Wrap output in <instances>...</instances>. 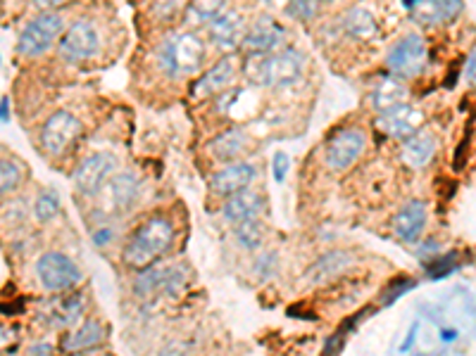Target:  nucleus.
I'll list each match as a JSON object with an SVG mask.
<instances>
[{"instance_id":"f257e3e1","label":"nucleus","mask_w":476,"mask_h":356,"mask_svg":"<svg viewBox=\"0 0 476 356\" xmlns=\"http://www.w3.org/2000/svg\"><path fill=\"white\" fill-rule=\"evenodd\" d=\"M176 226L167 214H150L129 233L122 249V261L134 271L148 268L172 252Z\"/></svg>"},{"instance_id":"f03ea898","label":"nucleus","mask_w":476,"mask_h":356,"mask_svg":"<svg viewBox=\"0 0 476 356\" xmlns=\"http://www.w3.org/2000/svg\"><path fill=\"white\" fill-rule=\"evenodd\" d=\"M305 55L296 48H281L271 55H248L243 77L260 89H286L303 79Z\"/></svg>"},{"instance_id":"7ed1b4c3","label":"nucleus","mask_w":476,"mask_h":356,"mask_svg":"<svg viewBox=\"0 0 476 356\" xmlns=\"http://www.w3.org/2000/svg\"><path fill=\"white\" fill-rule=\"evenodd\" d=\"M205 62V41L195 32H174L157 45V64L169 79H184L200 71Z\"/></svg>"},{"instance_id":"20e7f679","label":"nucleus","mask_w":476,"mask_h":356,"mask_svg":"<svg viewBox=\"0 0 476 356\" xmlns=\"http://www.w3.org/2000/svg\"><path fill=\"white\" fill-rule=\"evenodd\" d=\"M191 271L184 264H165L157 261L153 267L141 268L136 274L131 290L138 299H160V297H176L188 287Z\"/></svg>"},{"instance_id":"39448f33","label":"nucleus","mask_w":476,"mask_h":356,"mask_svg":"<svg viewBox=\"0 0 476 356\" xmlns=\"http://www.w3.org/2000/svg\"><path fill=\"white\" fill-rule=\"evenodd\" d=\"M65 32V17L58 13H39L22 26L17 36V52L22 58H41L58 43Z\"/></svg>"},{"instance_id":"423d86ee","label":"nucleus","mask_w":476,"mask_h":356,"mask_svg":"<svg viewBox=\"0 0 476 356\" xmlns=\"http://www.w3.org/2000/svg\"><path fill=\"white\" fill-rule=\"evenodd\" d=\"M36 278H39L43 290L62 295L74 290L84 280V274L70 255L52 249V252L41 255L39 261H36Z\"/></svg>"},{"instance_id":"0eeeda50","label":"nucleus","mask_w":476,"mask_h":356,"mask_svg":"<svg viewBox=\"0 0 476 356\" xmlns=\"http://www.w3.org/2000/svg\"><path fill=\"white\" fill-rule=\"evenodd\" d=\"M96 198L100 200V214L105 219L129 214L141 200V178L131 172H115Z\"/></svg>"},{"instance_id":"6e6552de","label":"nucleus","mask_w":476,"mask_h":356,"mask_svg":"<svg viewBox=\"0 0 476 356\" xmlns=\"http://www.w3.org/2000/svg\"><path fill=\"white\" fill-rule=\"evenodd\" d=\"M386 67L393 77L414 79L429 67V45L419 33H407L391 45L386 55Z\"/></svg>"},{"instance_id":"1a4fd4ad","label":"nucleus","mask_w":476,"mask_h":356,"mask_svg":"<svg viewBox=\"0 0 476 356\" xmlns=\"http://www.w3.org/2000/svg\"><path fill=\"white\" fill-rule=\"evenodd\" d=\"M100 51V33L98 26L89 20H77L62 32L58 41L60 58L70 64L89 62Z\"/></svg>"},{"instance_id":"9d476101","label":"nucleus","mask_w":476,"mask_h":356,"mask_svg":"<svg viewBox=\"0 0 476 356\" xmlns=\"http://www.w3.org/2000/svg\"><path fill=\"white\" fill-rule=\"evenodd\" d=\"M365 150H367V134L360 126H346L334 131V136L327 140L324 159L328 169L346 172L362 157Z\"/></svg>"},{"instance_id":"9b49d317","label":"nucleus","mask_w":476,"mask_h":356,"mask_svg":"<svg viewBox=\"0 0 476 356\" xmlns=\"http://www.w3.org/2000/svg\"><path fill=\"white\" fill-rule=\"evenodd\" d=\"M81 121L77 117L67 112V109H58V112H52L48 119L43 121V126H41V147H43V153H48L51 157H62V155L70 150L77 138L81 136Z\"/></svg>"},{"instance_id":"f8f14e48","label":"nucleus","mask_w":476,"mask_h":356,"mask_svg":"<svg viewBox=\"0 0 476 356\" xmlns=\"http://www.w3.org/2000/svg\"><path fill=\"white\" fill-rule=\"evenodd\" d=\"M286 39H289L286 29L274 17L262 14L251 26H245L241 48L248 55H271V52L281 51L283 45H286Z\"/></svg>"},{"instance_id":"ddd939ff","label":"nucleus","mask_w":476,"mask_h":356,"mask_svg":"<svg viewBox=\"0 0 476 356\" xmlns=\"http://www.w3.org/2000/svg\"><path fill=\"white\" fill-rule=\"evenodd\" d=\"M117 172V159L109 153H93L84 157L74 169V185L86 198H96L108 178Z\"/></svg>"},{"instance_id":"4468645a","label":"nucleus","mask_w":476,"mask_h":356,"mask_svg":"<svg viewBox=\"0 0 476 356\" xmlns=\"http://www.w3.org/2000/svg\"><path fill=\"white\" fill-rule=\"evenodd\" d=\"M260 176V169L251 162H229L210 176V191L217 198H229L233 192L251 188Z\"/></svg>"},{"instance_id":"2eb2a0df","label":"nucleus","mask_w":476,"mask_h":356,"mask_svg":"<svg viewBox=\"0 0 476 356\" xmlns=\"http://www.w3.org/2000/svg\"><path fill=\"white\" fill-rule=\"evenodd\" d=\"M426 221H429V204L424 200H410L393 217V233L405 245H417L424 238Z\"/></svg>"},{"instance_id":"dca6fc26","label":"nucleus","mask_w":476,"mask_h":356,"mask_svg":"<svg viewBox=\"0 0 476 356\" xmlns=\"http://www.w3.org/2000/svg\"><path fill=\"white\" fill-rule=\"evenodd\" d=\"M243 33L245 17L241 13H236V10H224V13L207 24V39H210V43L217 51L226 52V55H233V51L241 48Z\"/></svg>"},{"instance_id":"f3484780","label":"nucleus","mask_w":476,"mask_h":356,"mask_svg":"<svg viewBox=\"0 0 476 356\" xmlns=\"http://www.w3.org/2000/svg\"><path fill=\"white\" fill-rule=\"evenodd\" d=\"M376 124H379L381 131L386 136H391V138L405 140L424 126V112L419 108H414V105H410V102H403L398 108L381 112Z\"/></svg>"},{"instance_id":"a211bd4d","label":"nucleus","mask_w":476,"mask_h":356,"mask_svg":"<svg viewBox=\"0 0 476 356\" xmlns=\"http://www.w3.org/2000/svg\"><path fill=\"white\" fill-rule=\"evenodd\" d=\"M264 210H267V202H264L262 192L251 191L245 188L241 192H233L229 198H224V204H222V219L226 223H243L251 221V219H262Z\"/></svg>"},{"instance_id":"6ab92c4d","label":"nucleus","mask_w":476,"mask_h":356,"mask_svg":"<svg viewBox=\"0 0 476 356\" xmlns=\"http://www.w3.org/2000/svg\"><path fill=\"white\" fill-rule=\"evenodd\" d=\"M353 267L355 257L350 252H346V249H328L319 259L309 264V268L305 271V280L309 286H327V283L336 280Z\"/></svg>"},{"instance_id":"aec40b11","label":"nucleus","mask_w":476,"mask_h":356,"mask_svg":"<svg viewBox=\"0 0 476 356\" xmlns=\"http://www.w3.org/2000/svg\"><path fill=\"white\" fill-rule=\"evenodd\" d=\"M464 10V0H412V20L424 26H441L455 22Z\"/></svg>"},{"instance_id":"412c9836","label":"nucleus","mask_w":476,"mask_h":356,"mask_svg":"<svg viewBox=\"0 0 476 356\" xmlns=\"http://www.w3.org/2000/svg\"><path fill=\"white\" fill-rule=\"evenodd\" d=\"M238 74V60L236 55H224V58L214 62L210 70L198 79V83L194 86L195 98H210V96H222L229 86L233 83Z\"/></svg>"},{"instance_id":"4be33fe9","label":"nucleus","mask_w":476,"mask_h":356,"mask_svg":"<svg viewBox=\"0 0 476 356\" xmlns=\"http://www.w3.org/2000/svg\"><path fill=\"white\" fill-rule=\"evenodd\" d=\"M438 140L432 131L419 128L417 134H412L410 138L403 140L400 145V159L405 162L410 169H424L433 157H436Z\"/></svg>"},{"instance_id":"5701e85b","label":"nucleus","mask_w":476,"mask_h":356,"mask_svg":"<svg viewBox=\"0 0 476 356\" xmlns=\"http://www.w3.org/2000/svg\"><path fill=\"white\" fill-rule=\"evenodd\" d=\"M407 96H410V89L405 86V81L388 74V77H381L379 81L374 83L372 98H369V100H372V108L381 115V112H386V109L398 108V105L407 102Z\"/></svg>"},{"instance_id":"b1692460","label":"nucleus","mask_w":476,"mask_h":356,"mask_svg":"<svg viewBox=\"0 0 476 356\" xmlns=\"http://www.w3.org/2000/svg\"><path fill=\"white\" fill-rule=\"evenodd\" d=\"M343 32L357 41H369L379 36V22L367 5L350 7L341 20Z\"/></svg>"},{"instance_id":"393cba45","label":"nucleus","mask_w":476,"mask_h":356,"mask_svg":"<svg viewBox=\"0 0 476 356\" xmlns=\"http://www.w3.org/2000/svg\"><path fill=\"white\" fill-rule=\"evenodd\" d=\"M248 145H251V138L243 128H229L210 143V153L214 159L229 164V162H238V157H243Z\"/></svg>"},{"instance_id":"a878e982","label":"nucleus","mask_w":476,"mask_h":356,"mask_svg":"<svg viewBox=\"0 0 476 356\" xmlns=\"http://www.w3.org/2000/svg\"><path fill=\"white\" fill-rule=\"evenodd\" d=\"M84 309H86L84 295L70 293L65 295V297H60L52 302L51 312H48V323L55 325V328H71L79 318L84 316Z\"/></svg>"},{"instance_id":"bb28decb","label":"nucleus","mask_w":476,"mask_h":356,"mask_svg":"<svg viewBox=\"0 0 476 356\" xmlns=\"http://www.w3.org/2000/svg\"><path fill=\"white\" fill-rule=\"evenodd\" d=\"M105 335H108V333H105V325L100 323V321H96V318H89V321H84L79 328H74V331H70L62 337V350L86 351L90 350V347H98V344L103 342Z\"/></svg>"},{"instance_id":"cd10ccee","label":"nucleus","mask_w":476,"mask_h":356,"mask_svg":"<svg viewBox=\"0 0 476 356\" xmlns=\"http://www.w3.org/2000/svg\"><path fill=\"white\" fill-rule=\"evenodd\" d=\"M233 238L245 252H260L267 240V226L262 223V219H251V221L236 223L233 226Z\"/></svg>"},{"instance_id":"c85d7f7f","label":"nucleus","mask_w":476,"mask_h":356,"mask_svg":"<svg viewBox=\"0 0 476 356\" xmlns=\"http://www.w3.org/2000/svg\"><path fill=\"white\" fill-rule=\"evenodd\" d=\"M22 181H24V169H22L20 162L0 157V198L13 195L22 185Z\"/></svg>"},{"instance_id":"c756f323","label":"nucleus","mask_w":476,"mask_h":356,"mask_svg":"<svg viewBox=\"0 0 476 356\" xmlns=\"http://www.w3.org/2000/svg\"><path fill=\"white\" fill-rule=\"evenodd\" d=\"M60 214V195L55 191H41L33 200V217L39 223H51Z\"/></svg>"},{"instance_id":"7c9ffc66","label":"nucleus","mask_w":476,"mask_h":356,"mask_svg":"<svg viewBox=\"0 0 476 356\" xmlns=\"http://www.w3.org/2000/svg\"><path fill=\"white\" fill-rule=\"evenodd\" d=\"M224 10L226 0H191V3H188V13H191L194 22H207V24H210V22H213L214 17H219Z\"/></svg>"},{"instance_id":"2f4dec72","label":"nucleus","mask_w":476,"mask_h":356,"mask_svg":"<svg viewBox=\"0 0 476 356\" xmlns=\"http://www.w3.org/2000/svg\"><path fill=\"white\" fill-rule=\"evenodd\" d=\"M188 7V0H153L150 13L157 22H174Z\"/></svg>"},{"instance_id":"473e14b6","label":"nucleus","mask_w":476,"mask_h":356,"mask_svg":"<svg viewBox=\"0 0 476 356\" xmlns=\"http://www.w3.org/2000/svg\"><path fill=\"white\" fill-rule=\"evenodd\" d=\"M252 274L258 280H271L279 274V252H260L255 264H252Z\"/></svg>"},{"instance_id":"72a5a7b5","label":"nucleus","mask_w":476,"mask_h":356,"mask_svg":"<svg viewBox=\"0 0 476 356\" xmlns=\"http://www.w3.org/2000/svg\"><path fill=\"white\" fill-rule=\"evenodd\" d=\"M286 10L293 20L309 22L319 10V0H286Z\"/></svg>"},{"instance_id":"f704fd0d","label":"nucleus","mask_w":476,"mask_h":356,"mask_svg":"<svg viewBox=\"0 0 476 356\" xmlns=\"http://www.w3.org/2000/svg\"><path fill=\"white\" fill-rule=\"evenodd\" d=\"M455 255H441L426 267V271L432 274V278H443V276H451V271H455Z\"/></svg>"},{"instance_id":"c9c22d12","label":"nucleus","mask_w":476,"mask_h":356,"mask_svg":"<svg viewBox=\"0 0 476 356\" xmlns=\"http://www.w3.org/2000/svg\"><path fill=\"white\" fill-rule=\"evenodd\" d=\"M93 242H96L98 248H108V245H112L117 238V230L115 226H109L108 219H105L103 226H98V229H93Z\"/></svg>"},{"instance_id":"e433bc0d","label":"nucleus","mask_w":476,"mask_h":356,"mask_svg":"<svg viewBox=\"0 0 476 356\" xmlns=\"http://www.w3.org/2000/svg\"><path fill=\"white\" fill-rule=\"evenodd\" d=\"M289 169H290L289 155L277 153L274 157H271V173H274V181H277V183H283V181H286V176H289Z\"/></svg>"},{"instance_id":"4c0bfd02","label":"nucleus","mask_w":476,"mask_h":356,"mask_svg":"<svg viewBox=\"0 0 476 356\" xmlns=\"http://www.w3.org/2000/svg\"><path fill=\"white\" fill-rule=\"evenodd\" d=\"M17 342H20L17 331H14V328H3V325H0V354L14 351Z\"/></svg>"},{"instance_id":"58836bf2","label":"nucleus","mask_w":476,"mask_h":356,"mask_svg":"<svg viewBox=\"0 0 476 356\" xmlns=\"http://www.w3.org/2000/svg\"><path fill=\"white\" fill-rule=\"evenodd\" d=\"M67 0H33V5L39 7L41 13H55L58 7L65 5Z\"/></svg>"},{"instance_id":"ea45409f","label":"nucleus","mask_w":476,"mask_h":356,"mask_svg":"<svg viewBox=\"0 0 476 356\" xmlns=\"http://www.w3.org/2000/svg\"><path fill=\"white\" fill-rule=\"evenodd\" d=\"M474 64H476V51L471 48L470 58L464 62V79H467V83H474Z\"/></svg>"},{"instance_id":"a19ab883","label":"nucleus","mask_w":476,"mask_h":356,"mask_svg":"<svg viewBox=\"0 0 476 356\" xmlns=\"http://www.w3.org/2000/svg\"><path fill=\"white\" fill-rule=\"evenodd\" d=\"M417 328H419V323L412 325V331L407 333L405 342L400 344V351H410V347H412V344H414V337H417Z\"/></svg>"},{"instance_id":"79ce46f5","label":"nucleus","mask_w":476,"mask_h":356,"mask_svg":"<svg viewBox=\"0 0 476 356\" xmlns=\"http://www.w3.org/2000/svg\"><path fill=\"white\" fill-rule=\"evenodd\" d=\"M10 121V100H0V124Z\"/></svg>"},{"instance_id":"37998d69","label":"nucleus","mask_w":476,"mask_h":356,"mask_svg":"<svg viewBox=\"0 0 476 356\" xmlns=\"http://www.w3.org/2000/svg\"><path fill=\"white\" fill-rule=\"evenodd\" d=\"M441 340H443V342H455L457 340L455 328H445V331H441Z\"/></svg>"},{"instance_id":"c03bdc74","label":"nucleus","mask_w":476,"mask_h":356,"mask_svg":"<svg viewBox=\"0 0 476 356\" xmlns=\"http://www.w3.org/2000/svg\"><path fill=\"white\" fill-rule=\"evenodd\" d=\"M319 3H327V5H334V3H341V0H319Z\"/></svg>"},{"instance_id":"a18cd8bd","label":"nucleus","mask_w":476,"mask_h":356,"mask_svg":"<svg viewBox=\"0 0 476 356\" xmlns=\"http://www.w3.org/2000/svg\"><path fill=\"white\" fill-rule=\"evenodd\" d=\"M0 13H3V3H0Z\"/></svg>"}]
</instances>
